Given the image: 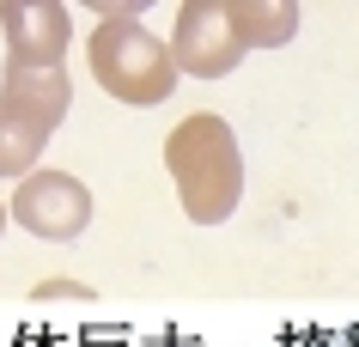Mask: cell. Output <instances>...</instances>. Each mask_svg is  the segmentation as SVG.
Here are the masks:
<instances>
[{"label": "cell", "instance_id": "cell-1", "mask_svg": "<svg viewBox=\"0 0 359 347\" xmlns=\"http://www.w3.org/2000/svg\"><path fill=\"white\" fill-rule=\"evenodd\" d=\"M165 165H170V183H177L195 226L231 219L238 195H244V158H238V135L219 116H208V110L183 116L165 140Z\"/></svg>", "mask_w": 359, "mask_h": 347}, {"label": "cell", "instance_id": "cell-2", "mask_svg": "<svg viewBox=\"0 0 359 347\" xmlns=\"http://www.w3.org/2000/svg\"><path fill=\"white\" fill-rule=\"evenodd\" d=\"M92 74H97V86L110 97L147 110V104H165L170 97L177 61H170V49L152 37L140 19L110 13V19H97V31H92Z\"/></svg>", "mask_w": 359, "mask_h": 347}, {"label": "cell", "instance_id": "cell-3", "mask_svg": "<svg viewBox=\"0 0 359 347\" xmlns=\"http://www.w3.org/2000/svg\"><path fill=\"white\" fill-rule=\"evenodd\" d=\"M74 104V79L49 67V74H6L0 86V177H31L43 147L55 135V122Z\"/></svg>", "mask_w": 359, "mask_h": 347}, {"label": "cell", "instance_id": "cell-4", "mask_svg": "<svg viewBox=\"0 0 359 347\" xmlns=\"http://www.w3.org/2000/svg\"><path fill=\"white\" fill-rule=\"evenodd\" d=\"M250 49L238 43V25H231L226 6H208V0H189L177 13V31H170V61L177 74H195V79H219L231 74Z\"/></svg>", "mask_w": 359, "mask_h": 347}, {"label": "cell", "instance_id": "cell-5", "mask_svg": "<svg viewBox=\"0 0 359 347\" xmlns=\"http://www.w3.org/2000/svg\"><path fill=\"white\" fill-rule=\"evenodd\" d=\"M13 219L37 238H49V244H67L92 219V189L67 171H31L13 195Z\"/></svg>", "mask_w": 359, "mask_h": 347}, {"label": "cell", "instance_id": "cell-6", "mask_svg": "<svg viewBox=\"0 0 359 347\" xmlns=\"http://www.w3.org/2000/svg\"><path fill=\"white\" fill-rule=\"evenodd\" d=\"M6 43H13V74H49L67 55V6L49 0H6L0 6Z\"/></svg>", "mask_w": 359, "mask_h": 347}, {"label": "cell", "instance_id": "cell-7", "mask_svg": "<svg viewBox=\"0 0 359 347\" xmlns=\"http://www.w3.org/2000/svg\"><path fill=\"white\" fill-rule=\"evenodd\" d=\"M231 25H238V43L244 49H256V43H286L292 31H299V6H286V0H274V6H256V0H231L226 6Z\"/></svg>", "mask_w": 359, "mask_h": 347}, {"label": "cell", "instance_id": "cell-8", "mask_svg": "<svg viewBox=\"0 0 359 347\" xmlns=\"http://www.w3.org/2000/svg\"><path fill=\"white\" fill-rule=\"evenodd\" d=\"M43 299H92L86 287H43Z\"/></svg>", "mask_w": 359, "mask_h": 347}, {"label": "cell", "instance_id": "cell-9", "mask_svg": "<svg viewBox=\"0 0 359 347\" xmlns=\"http://www.w3.org/2000/svg\"><path fill=\"white\" fill-rule=\"evenodd\" d=\"M0 231H6V207H0Z\"/></svg>", "mask_w": 359, "mask_h": 347}]
</instances>
